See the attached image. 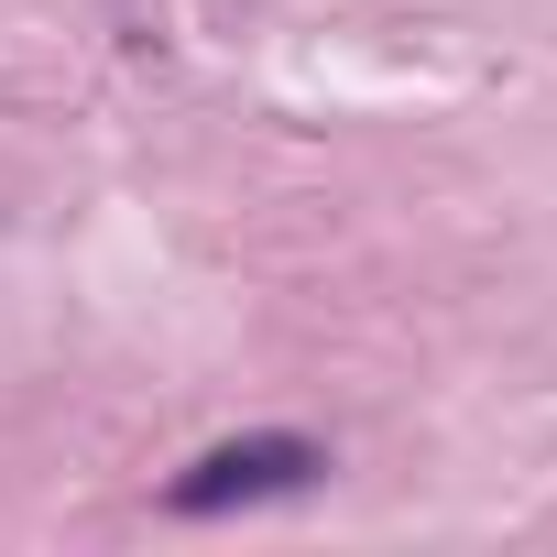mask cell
Instances as JSON below:
<instances>
[{
	"label": "cell",
	"mask_w": 557,
	"mask_h": 557,
	"mask_svg": "<svg viewBox=\"0 0 557 557\" xmlns=\"http://www.w3.org/2000/svg\"><path fill=\"white\" fill-rule=\"evenodd\" d=\"M329 470V448H307V437H230V448H208L164 503L175 513H230V503H273V492H307Z\"/></svg>",
	"instance_id": "6da1fadb"
}]
</instances>
